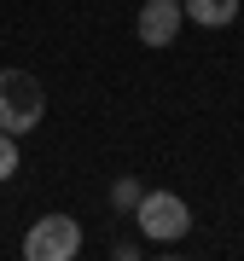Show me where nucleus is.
<instances>
[{
    "instance_id": "obj_3",
    "label": "nucleus",
    "mask_w": 244,
    "mask_h": 261,
    "mask_svg": "<svg viewBox=\"0 0 244 261\" xmlns=\"http://www.w3.org/2000/svg\"><path fill=\"white\" fill-rule=\"evenodd\" d=\"M76 250H82L76 215H41V221L23 232V255L29 261H76Z\"/></svg>"
},
{
    "instance_id": "obj_5",
    "label": "nucleus",
    "mask_w": 244,
    "mask_h": 261,
    "mask_svg": "<svg viewBox=\"0 0 244 261\" xmlns=\"http://www.w3.org/2000/svg\"><path fill=\"white\" fill-rule=\"evenodd\" d=\"M180 6H186V18L204 23V29H227L238 18V0H180Z\"/></svg>"
},
{
    "instance_id": "obj_2",
    "label": "nucleus",
    "mask_w": 244,
    "mask_h": 261,
    "mask_svg": "<svg viewBox=\"0 0 244 261\" xmlns=\"http://www.w3.org/2000/svg\"><path fill=\"white\" fill-rule=\"evenodd\" d=\"M134 226H140L145 244H180L192 232V209H186V197H175V192H145L140 209H134Z\"/></svg>"
},
{
    "instance_id": "obj_7",
    "label": "nucleus",
    "mask_w": 244,
    "mask_h": 261,
    "mask_svg": "<svg viewBox=\"0 0 244 261\" xmlns=\"http://www.w3.org/2000/svg\"><path fill=\"white\" fill-rule=\"evenodd\" d=\"M12 174H18V134L0 128V180H12Z\"/></svg>"
},
{
    "instance_id": "obj_8",
    "label": "nucleus",
    "mask_w": 244,
    "mask_h": 261,
    "mask_svg": "<svg viewBox=\"0 0 244 261\" xmlns=\"http://www.w3.org/2000/svg\"><path fill=\"white\" fill-rule=\"evenodd\" d=\"M111 255H116V261H134V255H140V244H134V238L122 244V238H116V244H111Z\"/></svg>"
},
{
    "instance_id": "obj_4",
    "label": "nucleus",
    "mask_w": 244,
    "mask_h": 261,
    "mask_svg": "<svg viewBox=\"0 0 244 261\" xmlns=\"http://www.w3.org/2000/svg\"><path fill=\"white\" fill-rule=\"evenodd\" d=\"M180 23H186V6H180V0H145L140 18H134L145 47H169V41L180 35Z\"/></svg>"
},
{
    "instance_id": "obj_1",
    "label": "nucleus",
    "mask_w": 244,
    "mask_h": 261,
    "mask_svg": "<svg viewBox=\"0 0 244 261\" xmlns=\"http://www.w3.org/2000/svg\"><path fill=\"white\" fill-rule=\"evenodd\" d=\"M41 116H47V87L29 70H0V128L23 140L29 128H41Z\"/></svg>"
},
{
    "instance_id": "obj_6",
    "label": "nucleus",
    "mask_w": 244,
    "mask_h": 261,
    "mask_svg": "<svg viewBox=\"0 0 244 261\" xmlns=\"http://www.w3.org/2000/svg\"><path fill=\"white\" fill-rule=\"evenodd\" d=\"M140 197H145V186H140L134 174L111 180V209H116V215H134V209H140Z\"/></svg>"
}]
</instances>
